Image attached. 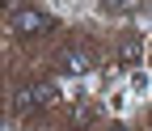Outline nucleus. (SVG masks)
I'll list each match as a JSON object with an SVG mask.
<instances>
[{
	"mask_svg": "<svg viewBox=\"0 0 152 131\" xmlns=\"http://www.w3.org/2000/svg\"><path fill=\"white\" fill-rule=\"evenodd\" d=\"M140 4H144V0H118V13H135Z\"/></svg>",
	"mask_w": 152,
	"mask_h": 131,
	"instance_id": "nucleus-8",
	"label": "nucleus"
},
{
	"mask_svg": "<svg viewBox=\"0 0 152 131\" xmlns=\"http://www.w3.org/2000/svg\"><path fill=\"white\" fill-rule=\"evenodd\" d=\"M135 102H144V97H152V72L148 68H131L127 72V85H123Z\"/></svg>",
	"mask_w": 152,
	"mask_h": 131,
	"instance_id": "nucleus-4",
	"label": "nucleus"
},
{
	"mask_svg": "<svg viewBox=\"0 0 152 131\" xmlns=\"http://www.w3.org/2000/svg\"><path fill=\"white\" fill-rule=\"evenodd\" d=\"M131 102H135V97H131L127 89H114L110 97H106V106H110V114H127V110H131Z\"/></svg>",
	"mask_w": 152,
	"mask_h": 131,
	"instance_id": "nucleus-5",
	"label": "nucleus"
},
{
	"mask_svg": "<svg viewBox=\"0 0 152 131\" xmlns=\"http://www.w3.org/2000/svg\"><path fill=\"white\" fill-rule=\"evenodd\" d=\"M51 26H55V17L47 9H38V4H17L9 13V30L13 34H47Z\"/></svg>",
	"mask_w": 152,
	"mask_h": 131,
	"instance_id": "nucleus-1",
	"label": "nucleus"
},
{
	"mask_svg": "<svg viewBox=\"0 0 152 131\" xmlns=\"http://www.w3.org/2000/svg\"><path fill=\"white\" fill-rule=\"evenodd\" d=\"M59 72H64L68 81H80V76H89V72H93V55H89V51H64Z\"/></svg>",
	"mask_w": 152,
	"mask_h": 131,
	"instance_id": "nucleus-2",
	"label": "nucleus"
},
{
	"mask_svg": "<svg viewBox=\"0 0 152 131\" xmlns=\"http://www.w3.org/2000/svg\"><path fill=\"white\" fill-rule=\"evenodd\" d=\"M114 131H127V127H123V123H118V127H114Z\"/></svg>",
	"mask_w": 152,
	"mask_h": 131,
	"instance_id": "nucleus-9",
	"label": "nucleus"
},
{
	"mask_svg": "<svg viewBox=\"0 0 152 131\" xmlns=\"http://www.w3.org/2000/svg\"><path fill=\"white\" fill-rule=\"evenodd\" d=\"M140 51H144L140 38H127V42H123V64H135V59H140Z\"/></svg>",
	"mask_w": 152,
	"mask_h": 131,
	"instance_id": "nucleus-6",
	"label": "nucleus"
},
{
	"mask_svg": "<svg viewBox=\"0 0 152 131\" xmlns=\"http://www.w3.org/2000/svg\"><path fill=\"white\" fill-rule=\"evenodd\" d=\"M55 97H59V85H55V81H42V85L21 89V106H51Z\"/></svg>",
	"mask_w": 152,
	"mask_h": 131,
	"instance_id": "nucleus-3",
	"label": "nucleus"
},
{
	"mask_svg": "<svg viewBox=\"0 0 152 131\" xmlns=\"http://www.w3.org/2000/svg\"><path fill=\"white\" fill-rule=\"evenodd\" d=\"M93 4H97L102 13H118V0H93Z\"/></svg>",
	"mask_w": 152,
	"mask_h": 131,
	"instance_id": "nucleus-7",
	"label": "nucleus"
}]
</instances>
